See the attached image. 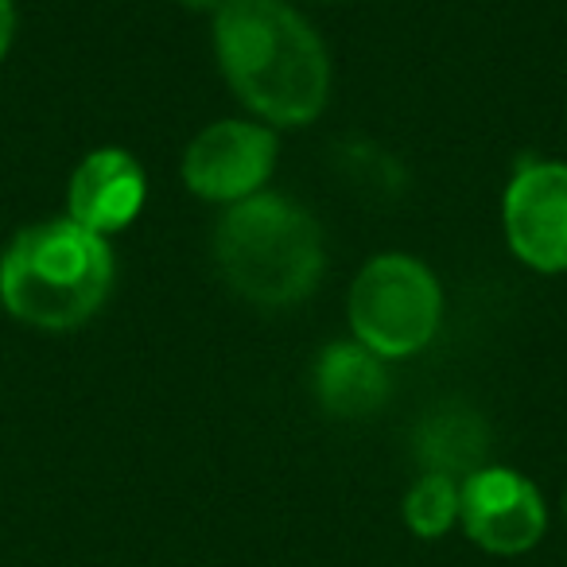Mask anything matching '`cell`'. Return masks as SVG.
<instances>
[{
  "label": "cell",
  "instance_id": "cell-1",
  "mask_svg": "<svg viewBox=\"0 0 567 567\" xmlns=\"http://www.w3.org/2000/svg\"><path fill=\"white\" fill-rule=\"evenodd\" d=\"M214 55L229 90L257 117L300 128L323 113L331 94L327 48L308 20L280 0H221Z\"/></svg>",
  "mask_w": 567,
  "mask_h": 567
},
{
  "label": "cell",
  "instance_id": "cell-2",
  "mask_svg": "<svg viewBox=\"0 0 567 567\" xmlns=\"http://www.w3.org/2000/svg\"><path fill=\"white\" fill-rule=\"evenodd\" d=\"M113 288V249L71 218L20 229L0 257V303L20 323L71 331L97 316Z\"/></svg>",
  "mask_w": 567,
  "mask_h": 567
},
{
  "label": "cell",
  "instance_id": "cell-3",
  "mask_svg": "<svg viewBox=\"0 0 567 567\" xmlns=\"http://www.w3.org/2000/svg\"><path fill=\"white\" fill-rule=\"evenodd\" d=\"M214 260L234 292L260 308L300 303L323 276V229L300 203L252 195L214 229Z\"/></svg>",
  "mask_w": 567,
  "mask_h": 567
},
{
  "label": "cell",
  "instance_id": "cell-4",
  "mask_svg": "<svg viewBox=\"0 0 567 567\" xmlns=\"http://www.w3.org/2000/svg\"><path fill=\"white\" fill-rule=\"evenodd\" d=\"M443 292L432 268L404 252L373 257L350 288L354 339L378 358H409L435 339Z\"/></svg>",
  "mask_w": 567,
  "mask_h": 567
},
{
  "label": "cell",
  "instance_id": "cell-5",
  "mask_svg": "<svg viewBox=\"0 0 567 567\" xmlns=\"http://www.w3.org/2000/svg\"><path fill=\"white\" fill-rule=\"evenodd\" d=\"M458 520L478 548L494 556H520L544 536L548 509L525 474L509 466H478L458 486Z\"/></svg>",
  "mask_w": 567,
  "mask_h": 567
},
{
  "label": "cell",
  "instance_id": "cell-6",
  "mask_svg": "<svg viewBox=\"0 0 567 567\" xmlns=\"http://www.w3.org/2000/svg\"><path fill=\"white\" fill-rule=\"evenodd\" d=\"M276 167V136L252 121H218L183 152V183L206 203H245L260 195Z\"/></svg>",
  "mask_w": 567,
  "mask_h": 567
},
{
  "label": "cell",
  "instance_id": "cell-7",
  "mask_svg": "<svg viewBox=\"0 0 567 567\" xmlns=\"http://www.w3.org/2000/svg\"><path fill=\"white\" fill-rule=\"evenodd\" d=\"M509 249L536 272H567V164L533 159L505 187Z\"/></svg>",
  "mask_w": 567,
  "mask_h": 567
},
{
  "label": "cell",
  "instance_id": "cell-8",
  "mask_svg": "<svg viewBox=\"0 0 567 567\" xmlns=\"http://www.w3.org/2000/svg\"><path fill=\"white\" fill-rule=\"evenodd\" d=\"M144 172L125 148H94L71 175L66 187V218L94 234L110 237L133 226L144 206Z\"/></svg>",
  "mask_w": 567,
  "mask_h": 567
},
{
  "label": "cell",
  "instance_id": "cell-9",
  "mask_svg": "<svg viewBox=\"0 0 567 567\" xmlns=\"http://www.w3.org/2000/svg\"><path fill=\"white\" fill-rule=\"evenodd\" d=\"M316 396L331 416L358 420L385 404L389 373L373 350L362 342H334L316 365Z\"/></svg>",
  "mask_w": 567,
  "mask_h": 567
},
{
  "label": "cell",
  "instance_id": "cell-10",
  "mask_svg": "<svg viewBox=\"0 0 567 567\" xmlns=\"http://www.w3.org/2000/svg\"><path fill=\"white\" fill-rule=\"evenodd\" d=\"M404 520L416 536L435 540L458 520V486L451 474L427 471L404 497Z\"/></svg>",
  "mask_w": 567,
  "mask_h": 567
},
{
  "label": "cell",
  "instance_id": "cell-11",
  "mask_svg": "<svg viewBox=\"0 0 567 567\" xmlns=\"http://www.w3.org/2000/svg\"><path fill=\"white\" fill-rule=\"evenodd\" d=\"M12 32H17V9H12V0H0V59L9 55Z\"/></svg>",
  "mask_w": 567,
  "mask_h": 567
},
{
  "label": "cell",
  "instance_id": "cell-12",
  "mask_svg": "<svg viewBox=\"0 0 567 567\" xmlns=\"http://www.w3.org/2000/svg\"><path fill=\"white\" fill-rule=\"evenodd\" d=\"M179 4H187V9H218L221 0H179Z\"/></svg>",
  "mask_w": 567,
  "mask_h": 567
}]
</instances>
